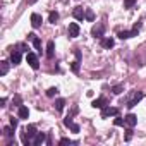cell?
<instances>
[{
  "instance_id": "obj_1",
  "label": "cell",
  "mask_w": 146,
  "mask_h": 146,
  "mask_svg": "<svg viewBox=\"0 0 146 146\" xmlns=\"http://www.w3.org/2000/svg\"><path fill=\"white\" fill-rule=\"evenodd\" d=\"M36 134H38V132H36V127H35V125H28V127L23 131V134H21L23 144H24V146H29V144L33 143V139H35Z\"/></svg>"
},
{
  "instance_id": "obj_2",
  "label": "cell",
  "mask_w": 146,
  "mask_h": 146,
  "mask_svg": "<svg viewBox=\"0 0 146 146\" xmlns=\"http://www.w3.org/2000/svg\"><path fill=\"white\" fill-rule=\"evenodd\" d=\"M141 98H143V91H131V95H129V98H127V107H129V108L136 107Z\"/></svg>"
},
{
  "instance_id": "obj_3",
  "label": "cell",
  "mask_w": 146,
  "mask_h": 146,
  "mask_svg": "<svg viewBox=\"0 0 146 146\" xmlns=\"http://www.w3.org/2000/svg\"><path fill=\"white\" fill-rule=\"evenodd\" d=\"M26 60H28V64L31 65V69H35V70H36V69L40 67V62H38V57H36L35 53H31V52H29V53H26Z\"/></svg>"
},
{
  "instance_id": "obj_4",
  "label": "cell",
  "mask_w": 146,
  "mask_h": 146,
  "mask_svg": "<svg viewBox=\"0 0 146 146\" xmlns=\"http://www.w3.org/2000/svg\"><path fill=\"white\" fill-rule=\"evenodd\" d=\"M64 124H65V127H69L72 132H79V125H78L76 122H72V117H70V115L64 119Z\"/></svg>"
},
{
  "instance_id": "obj_5",
  "label": "cell",
  "mask_w": 146,
  "mask_h": 146,
  "mask_svg": "<svg viewBox=\"0 0 146 146\" xmlns=\"http://www.w3.org/2000/svg\"><path fill=\"white\" fill-rule=\"evenodd\" d=\"M103 31H105V26H103V24H100V23H98V24H95V26L91 28V35H93L95 38H102V36H103Z\"/></svg>"
},
{
  "instance_id": "obj_6",
  "label": "cell",
  "mask_w": 146,
  "mask_h": 146,
  "mask_svg": "<svg viewBox=\"0 0 146 146\" xmlns=\"http://www.w3.org/2000/svg\"><path fill=\"white\" fill-rule=\"evenodd\" d=\"M117 113H119V110H117L115 107H103V108H102V119H107V117L117 115Z\"/></svg>"
},
{
  "instance_id": "obj_7",
  "label": "cell",
  "mask_w": 146,
  "mask_h": 146,
  "mask_svg": "<svg viewBox=\"0 0 146 146\" xmlns=\"http://www.w3.org/2000/svg\"><path fill=\"white\" fill-rule=\"evenodd\" d=\"M72 16H74L78 21H83L86 19V11L83 7H74V11H72Z\"/></svg>"
},
{
  "instance_id": "obj_8",
  "label": "cell",
  "mask_w": 146,
  "mask_h": 146,
  "mask_svg": "<svg viewBox=\"0 0 146 146\" xmlns=\"http://www.w3.org/2000/svg\"><path fill=\"white\" fill-rule=\"evenodd\" d=\"M41 23H43V19H41V16H40V14H36V12H35V14H31V26H33L35 29H36V28H40V26H41Z\"/></svg>"
},
{
  "instance_id": "obj_9",
  "label": "cell",
  "mask_w": 146,
  "mask_h": 146,
  "mask_svg": "<svg viewBox=\"0 0 146 146\" xmlns=\"http://www.w3.org/2000/svg\"><path fill=\"white\" fill-rule=\"evenodd\" d=\"M69 36H70V38L79 36V26H78L76 23H70V24H69Z\"/></svg>"
},
{
  "instance_id": "obj_10",
  "label": "cell",
  "mask_w": 146,
  "mask_h": 146,
  "mask_svg": "<svg viewBox=\"0 0 146 146\" xmlns=\"http://www.w3.org/2000/svg\"><path fill=\"white\" fill-rule=\"evenodd\" d=\"M28 40L35 45V48H36V50H40V48H41V41H40V38H38L35 33H29V35H28Z\"/></svg>"
},
{
  "instance_id": "obj_11",
  "label": "cell",
  "mask_w": 146,
  "mask_h": 146,
  "mask_svg": "<svg viewBox=\"0 0 146 146\" xmlns=\"http://www.w3.org/2000/svg\"><path fill=\"white\" fill-rule=\"evenodd\" d=\"M124 120H125V125L134 127V125H136V122H137V117H136L134 113H127V115L124 117Z\"/></svg>"
},
{
  "instance_id": "obj_12",
  "label": "cell",
  "mask_w": 146,
  "mask_h": 146,
  "mask_svg": "<svg viewBox=\"0 0 146 146\" xmlns=\"http://www.w3.org/2000/svg\"><path fill=\"white\" fill-rule=\"evenodd\" d=\"M11 62H12L14 65L21 64V50H14V52L11 53Z\"/></svg>"
},
{
  "instance_id": "obj_13",
  "label": "cell",
  "mask_w": 146,
  "mask_h": 146,
  "mask_svg": "<svg viewBox=\"0 0 146 146\" xmlns=\"http://www.w3.org/2000/svg\"><path fill=\"white\" fill-rule=\"evenodd\" d=\"M91 107H93V108H103V107H107V100H105L103 96H102V98H96V100H93Z\"/></svg>"
},
{
  "instance_id": "obj_14",
  "label": "cell",
  "mask_w": 146,
  "mask_h": 146,
  "mask_svg": "<svg viewBox=\"0 0 146 146\" xmlns=\"http://www.w3.org/2000/svg\"><path fill=\"white\" fill-rule=\"evenodd\" d=\"M45 141H46V136H45L43 132H38V134L35 136V139H33V144H35V146H40V144H43Z\"/></svg>"
},
{
  "instance_id": "obj_15",
  "label": "cell",
  "mask_w": 146,
  "mask_h": 146,
  "mask_svg": "<svg viewBox=\"0 0 146 146\" xmlns=\"http://www.w3.org/2000/svg\"><path fill=\"white\" fill-rule=\"evenodd\" d=\"M17 115H19V119H28L29 117V110H28V107H19V110H17Z\"/></svg>"
},
{
  "instance_id": "obj_16",
  "label": "cell",
  "mask_w": 146,
  "mask_h": 146,
  "mask_svg": "<svg viewBox=\"0 0 146 146\" xmlns=\"http://www.w3.org/2000/svg\"><path fill=\"white\" fill-rule=\"evenodd\" d=\"M7 72H9V62L2 60V62H0V76H5Z\"/></svg>"
},
{
  "instance_id": "obj_17",
  "label": "cell",
  "mask_w": 146,
  "mask_h": 146,
  "mask_svg": "<svg viewBox=\"0 0 146 146\" xmlns=\"http://www.w3.org/2000/svg\"><path fill=\"white\" fill-rule=\"evenodd\" d=\"M132 36H136L134 31H120L119 33V38L120 40H127V38H132Z\"/></svg>"
},
{
  "instance_id": "obj_18",
  "label": "cell",
  "mask_w": 146,
  "mask_h": 146,
  "mask_svg": "<svg viewBox=\"0 0 146 146\" xmlns=\"http://www.w3.org/2000/svg\"><path fill=\"white\" fill-rule=\"evenodd\" d=\"M102 46L103 48H112L113 46V40L112 38H102Z\"/></svg>"
},
{
  "instance_id": "obj_19",
  "label": "cell",
  "mask_w": 146,
  "mask_h": 146,
  "mask_svg": "<svg viewBox=\"0 0 146 146\" xmlns=\"http://www.w3.org/2000/svg\"><path fill=\"white\" fill-rule=\"evenodd\" d=\"M53 50H55L53 41H48V45H46V57H48V58H52V57H53Z\"/></svg>"
},
{
  "instance_id": "obj_20",
  "label": "cell",
  "mask_w": 146,
  "mask_h": 146,
  "mask_svg": "<svg viewBox=\"0 0 146 146\" xmlns=\"http://www.w3.org/2000/svg\"><path fill=\"white\" fill-rule=\"evenodd\" d=\"M64 105H65V100L58 98V100L55 102V108H57V112H62V110H64Z\"/></svg>"
},
{
  "instance_id": "obj_21",
  "label": "cell",
  "mask_w": 146,
  "mask_h": 146,
  "mask_svg": "<svg viewBox=\"0 0 146 146\" xmlns=\"http://www.w3.org/2000/svg\"><path fill=\"white\" fill-rule=\"evenodd\" d=\"M79 64H81V60H74L72 62V65H70V69H72V72H79Z\"/></svg>"
},
{
  "instance_id": "obj_22",
  "label": "cell",
  "mask_w": 146,
  "mask_h": 146,
  "mask_svg": "<svg viewBox=\"0 0 146 146\" xmlns=\"http://www.w3.org/2000/svg\"><path fill=\"white\" fill-rule=\"evenodd\" d=\"M14 131H16V129H14L12 125H11V127H4V134H5L7 137H11V136L14 134Z\"/></svg>"
},
{
  "instance_id": "obj_23",
  "label": "cell",
  "mask_w": 146,
  "mask_h": 146,
  "mask_svg": "<svg viewBox=\"0 0 146 146\" xmlns=\"http://www.w3.org/2000/svg\"><path fill=\"white\" fill-rule=\"evenodd\" d=\"M48 19H50V23H53V24H55V23L58 21V14H57V12H50Z\"/></svg>"
},
{
  "instance_id": "obj_24",
  "label": "cell",
  "mask_w": 146,
  "mask_h": 146,
  "mask_svg": "<svg viewBox=\"0 0 146 146\" xmlns=\"http://www.w3.org/2000/svg\"><path fill=\"white\" fill-rule=\"evenodd\" d=\"M58 144H76V141H70L69 137H62V139L58 141Z\"/></svg>"
},
{
  "instance_id": "obj_25",
  "label": "cell",
  "mask_w": 146,
  "mask_h": 146,
  "mask_svg": "<svg viewBox=\"0 0 146 146\" xmlns=\"http://www.w3.org/2000/svg\"><path fill=\"white\" fill-rule=\"evenodd\" d=\"M122 90H124V86H122V84H117V86H113V88H112V91H113L115 95H120V93H122Z\"/></svg>"
},
{
  "instance_id": "obj_26",
  "label": "cell",
  "mask_w": 146,
  "mask_h": 146,
  "mask_svg": "<svg viewBox=\"0 0 146 146\" xmlns=\"http://www.w3.org/2000/svg\"><path fill=\"white\" fill-rule=\"evenodd\" d=\"M134 4H136V0H124V7L125 9H131Z\"/></svg>"
},
{
  "instance_id": "obj_27",
  "label": "cell",
  "mask_w": 146,
  "mask_h": 146,
  "mask_svg": "<svg viewBox=\"0 0 146 146\" xmlns=\"http://www.w3.org/2000/svg\"><path fill=\"white\" fill-rule=\"evenodd\" d=\"M57 93H58V90H57V88H50V90L46 91V96H50V98H52V96H55Z\"/></svg>"
},
{
  "instance_id": "obj_28",
  "label": "cell",
  "mask_w": 146,
  "mask_h": 146,
  "mask_svg": "<svg viewBox=\"0 0 146 146\" xmlns=\"http://www.w3.org/2000/svg\"><path fill=\"white\" fill-rule=\"evenodd\" d=\"M86 19H88V21H95V14H93L90 9L86 11Z\"/></svg>"
},
{
  "instance_id": "obj_29",
  "label": "cell",
  "mask_w": 146,
  "mask_h": 146,
  "mask_svg": "<svg viewBox=\"0 0 146 146\" xmlns=\"http://www.w3.org/2000/svg\"><path fill=\"white\" fill-rule=\"evenodd\" d=\"M113 124H115V125H124V124H125V120H124V119H120V117H115Z\"/></svg>"
},
{
  "instance_id": "obj_30",
  "label": "cell",
  "mask_w": 146,
  "mask_h": 146,
  "mask_svg": "<svg viewBox=\"0 0 146 146\" xmlns=\"http://www.w3.org/2000/svg\"><path fill=\"white\" fill-rule=\"evenodd\" d=\"M11 125L16 129V127H17V119H14V117H12V119H11Z\"/></svg>"
},
{
  "instance_id": "obj_31",
  "label": "cell",
  "mask_w": 146,
  "mask_h": 146,
  "mask_svg": "<svg viewBox=\"0 0 146 146\" xmlns=\"http://www.w3.org/2000/svg\"><path fill=\"white\" fill-rule=\"evenodd\" d=\"M131 132H132V131H131V129H129V131H127V136H125V141H131V136H132V134H131Z\"/></svg>"
},
{
  "instance_id": "obj_32",
  "label": "cell",
  "mask_w": 146,
  "mask_h": 146,
  "mask_svg": "<svg viewBox=\"0 0 146 146\" xmlns=\"http://www.w3.org/2000/svg\"><path fill=\"white\" fill-rule=\"evenodd\" d=\"M26 2H28L29 5H33V4H36V0H26Z\"/></svg>"
}]
</instances>
